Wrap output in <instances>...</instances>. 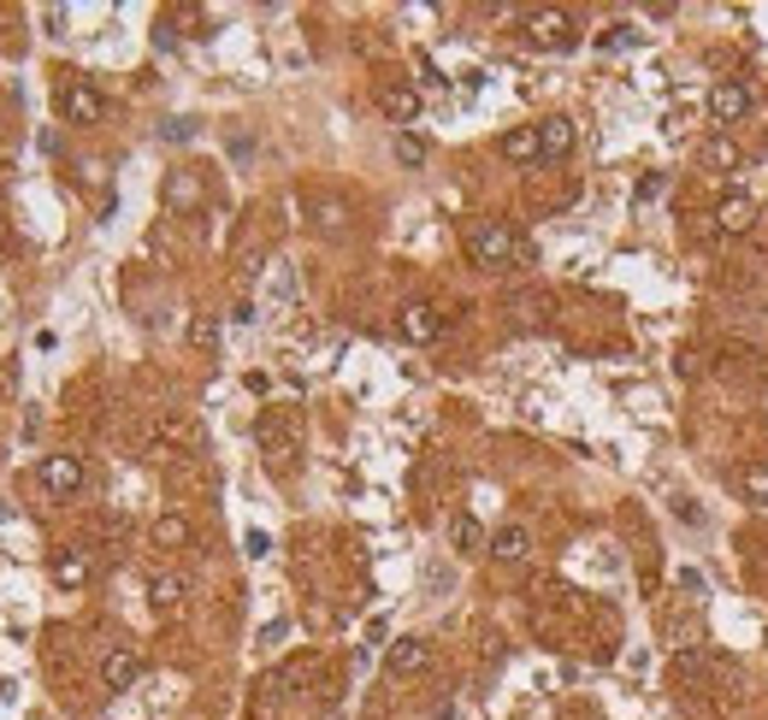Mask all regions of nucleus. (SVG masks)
<instances>
[{"instance_id":"1","label":"nucleus","mask_w":768,"mask_h":720,"mask_svg":"<svg viewBox=\"0 0 768 720\" xmlns=\"http://www.w3.org/2000/svg\"><path fill=\"white\" fill-rule=\"evenodd\" d=\"M461 248H467V261L480 272H503L515 261H533V248L515 236V225H503V219H467V231H461Z\"/></svg>"},{"instance_id":"2","label":"nucleus","mask_w":768,"mask_h":720,"mask_svg":"<svg viewBox=\"0 0 768 720\" xmlns=\"http://www.w3.org/2000/svg\"><path fill=\"white\" fill-rule=\"evenodd\" d=\"M526 42L533 47H574L579 42V30H574V12H561V7H533L526 12Z\"/></svg>"},{"instance_id":"3","label":"nucleus","mask_w":768,"mask_h":720,"mask_svg":"<svg viewBox=\"0 0 768 720\" xmlns=\"http://www.w3.org/2000/svg\"><path fill=\"white\" fill-rule=\"evenodd\" d=\"M60 113H65V125H101L107 118V95L95 83H60Z\"/></svg>"},{"instance_id":"4","label":"nucleus","mask_w":768,"mask_h":720,"mask_svg":"<svg viewBox=\"0 0 768 720\" xmlns=\"http://www.w3.org/2000/svg\"><path fill=\"white\" fill-rule=\"evenodd\" d=\"M750 100H757V95H750L745 77H722L709 89V118H715V125H739V118L750 113Z\"/></svg>"},{"instance_id":"5","label":"nucleus","mask_w":768,"mask_h":720,"mask_svg":"<svg viewBox=\"0 0 768 720\" xmlns=\"http://www.w3.org/2000/svg\"><path fill=\"white\" fill-rule=\"evenodd\" d=\"M36 478L48 496H77L83 490V455H42Z\"/></svg>"},{"instance_id":"6","label":"nucleus","mask_w":768,"mask_h":720,"mask_svg":"<svg viewBox=\"0 0 768 720\" xmlns=\"http://www.w3.org/2000/svg\"><path fill=\"white\" fill-rule=\"evenodd\" d=\"M432 667V644L425 638H397L385 649V674L390 679H414V674H425Z\"/></svg>"},{"instance_id":"7","label":"nucleus","mask_w":768,"mask_h":720,"mask_svg":"<svg viewBox=\"0 0 768 720\" xmlns=\"http://www.w3.org/2000/svg\"><path fill=\"white\" fill-rule=\"evenodd\" d=\"M254 443H261L272 460H290V455H296V420L261 414V420H254Z\"/></svg>"},{"instance_id":"8","label":"nucleus","mask_w":768,"mask_h":720,"mask_svg":"<svg viewBox=\"0 0 768 720\" xmlns=\"http://www.w3.org/2000/svg\"><path fill=\"white\" fill-rule=\"evenodd\" d=\"M397 331L408 337V342H438L443 337V314L432 301H408L402 314H397Z\"/></svg>"},{"instance_id":"9","label":"nucleus","mask_w":768,"mask_h":720,"mask_svg":"<svg viewBox=\"0 0 768 720\" xmlns=\"http://www.w3.org/2000/svg\"><path fill=\"white\" fill-rule=\"evenodd\" d=\"M136 679H143V656H136L130 644L107 649V661H101V685H107V691H130Z\"/></svg>"},{"instance_id":"10","label":"nucleus","mask_w":768,"mask_h":720,"mask_svg":"<svg viewBox=\"0 0 768 720\" xmlns=\"http://www.w3.org/2000/svg\"><path fill=\"white\" fill-rule=\"evenodd\" d=\"M750 225H757V201H750L745 190L722 195V208H715V231H722V236H745Z\"/></svg>"},{"instance_id":"11","label":"nucleus","mask_w":768,"mask_h":720,"mask_svg":"<svg viewBox=\"0 0 768 720\" xmlns=\"http://www.w3.org/2000/svg\"><path fill=\"white\" fill-rule=\"evenodd\" d=\"M574 142H579V130H574V118H568V113H550V118L538 125V148H544V160H568Z\"/></svg>"},{"instance_id":"12","label":"nucleus","mask_w":768,"mask_h":720,"mask_svg":"<svg viewBox=\"0 0 768 720\" xmlns=\"http://www.w3.org/2000/svg\"><path fill=\"white\" fill-rule=\"evenodd\" d=\"M379 107H385L390 125H414V118H420V89H414V83H385Z\"/></svg>"},{"instance_id":"13","label":"nucleus","mask_w":768,"mask_h":720,"mask_svg":"<svg viewBox=\"0 0 768 720\" xmlns=\"http://www.w3.org/2000/svg\"><path fill=\"white\" fill-rule=\"evenodd\" d=\"M148 603L160 614H178L183 603H190V579H183V573H154L148 579Z\"/></svg>"},{"instance_id":"14","label":"nucleus","mask_w":768,"mask_h":720,"mask_svg":"<svg viewBox=\"0 0 768 720\" xmlns=\"http://www.w3.org/2000/svg\"><path fill=\"white\" fill-rule=\"evenodd\" d=\"M697 166H704V171H739V166H745V153H739V142H733L727 130H715L709 142L697 148Z\"/></svg>"},{"instance_id":"15","label":"nucleus","mask_w":768,"mask_h":720,"mask_svg":"<svg viewBox=\"0 0 768 720\" xmlns=\"http://www.w3.org/2000/svg\"><path fill=\"white\" fill-rule=\"evenodd\" d=\"M48 573H54V585H65V591H83V585H90V550H60V555H54V568H48Z\"/></svg>"},{"instance_id":"16","label":"nucleus","mask_w":768,"mask_h":720,"mask_svg":"<svg viewBox=\"0 0 768 720\" xmlns=\"http://www.w3.org/2000/svg\"><path fill=\"white\" fill-rule=\"evenodd\" d=\"M503 160H515V166H538V160H544V148H538V125L508 130V136H503Z\"/></svg>"},{"instance_id":"17","label":"nucleus","mask_w":768,"mask_h":720,"mask_svg":"<svg viewBox=\"0 0 768 720\" xmlns=\"http://www.w3.org/2000/svg\"><path fill=\"white\" fill-rule=\"evenodd\" d=\"M491 555H497V561H526V555H533V531H526V526L491 531Z\"/></svg>"},{"instance_id":"18","label":"nucleus","mask_w":768,"mask_h":720,"mask_svg":"<svg viewBox=\"0 0 768 720\" xmlns=\"http://www.w3.org/2000/svg\"><path fill=\"white\" fill-rule=\"evenodd\" d=\"M450 543H455V550H461V555H480V550H491V538H485V526H480V520H473V513H455V520H450Z\"/></svg>"},{"instance_id":"19","label":"nucleus","mask_w":768,"mask_h":720,"mask_svg":"<svg viewBox=\"0 0 768 720\" xmlns=\"http://www.w3.org/2000/svg\"><path fill=\"white\" fill-rule=\"evenodd\" d=\"M739 496L750 508L768 502V460H745V467H739Z\"/></svg>"},{"instance_id":"20","label":"nucleus","mask_w":768,"mask_h":720,"mask_svg":"<svg viewBox=\"0 0 768 720\" xmlns=\"http://www.w3.org/2000/svg\"><path fill=\"white\" fill-rule=\"evenodd\" d=\"M314 225L319 231H344L349 225V201L344 195H314Z\"/></svg>"},{"instance_id":"21","label":"nucleus","mask_w":768,"mask_h":720,"mask_svg":"<svg viewBox=\"0 0 768 720\" xmlns=\"http://www.w3.org/2000/svg\"><path fill=\"white\" fill-rule=\"evenodd\" d=\"M154 543H160V550H183V543H190V520H183V513H160V520H154Z\"/></svg>"},{"instance_id":"22","label":"nucleus","mask_w":768,"mask_h":720,"mask_svg":"<svg viewBox=\"0 0 768 720\" xmlns=\"http://www.w3.org/2000/svg\"><path fill=\"white\" fill-rule=\"evenodd\" d=\"M166 201H172V208H196V201H201V178H196V171H178V178L166 183Z\"/></svg>"},{"instance_id":"23","label":"nucleus","mask_w":768,"mask_h":720,"mask_svg":"<svg viewBox=\"0 0 768 720\" xmlns=\"http://www.w3.org/2000/svg\"><path fill=\"white\" fill-rule=\"evenodd\" d=\"M213 342H219V319L213 314H196L190 319V349H213Z\"/></svg>"},{"instance_id":"24","label":"nucleus","mask_w":768,"mask_h":720,"mask_svg":"<svg viewBox=\"0 0 768 720\" xmlns=\"http://www.w3.org/2000/svg\"><path fill=\"white\" fill-rule=\"evenodd\" d=\"M397 160L420 166V160H425V136H414V130H397Z\"/></svg>"},{"instance_id":"25","label":"nucleus","mask_w":768,"mask_h":720,"mask_svg":"<svg viewBox=\"0 0 768 720\" xmlns=\"http://www.w3.org/2000/svg\"><path fill=\"white\" fill-rule=\"evenodd\" d=\"M674 372H680V379H704V354H692V349H686V354L674 360Z\"/></svg>"},{"instance_id":"26","label":"nucleus","mask_w":768,"mask_h":720,"mask_svg":"<svg viewBox=\"0 0 768 720\" xmlns=\"http://www.w3.org/2000/svg\"><path fill=\"white\" fill-rule=\"evenodd\" d=\"M196 136V118H172V125H166V142H190Z\"/></svg>"},{"instance_id":"27","label":"nucleus","mask_w":768,"mask_h":720,"mask_svg":"<svg viewBox=\"0 0 768 720\" xmlns=\"http://www.w3.org/2000/svg\"><path fill=\"white\" fill-rule=\"evenodd\" d=\"M633 42H639L633 24H614V36H603V47H633Z\"/></svg>"},{"instance_id":"28","label":"nucleus","mask_w":768,"mask_h":720,"mask_svg":"<svg viewBox=\"0 0 768 720\" xmlns=\"http://www.w3.org/2000/svg\"><path fill=\"white\" fill-rule=\"evenodd\" d=\"M243 550H249L254 561H261V555L272 550V538H266V531H249V538H243Z\"/></svg>"},{"instance_id":"29","label":"nucleus","mask_w":768,"mask_h":720,"mask_svg":"<svg viewBox=\"0 0 768 720\" xmlns=\"http://www.w3.org/2000/svg\"><path fill=\"white\" fill-rule=\"evenodd\" d=\"M633 195H639V201H656V195H662V178H644V183H639Z\"/></svg>"}]
</instances>
